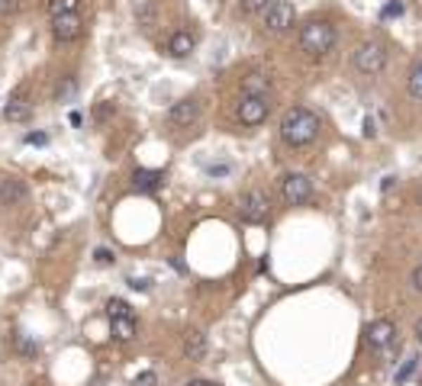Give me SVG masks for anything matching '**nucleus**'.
<instances>
[{"instance_id":"1","label":"nucleus","mask_w":422,"mask_h":386,"mask_svg":"<svg viewBox=\"0 0 422 386\" xmlns=\"http://www.w3.org/2000/svg\"><path fill=\"white\" fill-rule=\"evenodd\" d=\"M316 136H319V116H316L313 110H307V106L287 110L284 120H281V139H284L287 145L300 148V145H309Z\"/></svg>"},{"instance_id":"2","label":"nucleus","mask_w":422,"mask_h":386,"mask_svg":"<svg viewBox=\"0 0 422 386\" xmlns=\"http://www.w3.org/2000/svg\"><path fill=\"white\" fill-rule=\"evenodd\" d=\"M335 26L326 23V20H309L307 26H300V49L313 58L319 55H329L335 49Z\"/></svg>"},{"instance_id":"3","label":"nucleus","mask_w":422,"mask_h":386,"mask_svg":"<svg viewBox=\"0 0 422 386\" xmlns=\"http://www.w3.org/2000/svg\"><path fill=\"white\" fill-rule=\"evenodd\" d=\"M354 68H358L361 75H381V71L387 68V46L377 42V39L361 42L358 52H354Z\"/></svg>"},{"instance_id":"4","label":"nucleus","mask_w":422,"mask_h":386,"mask_svg":"<svg viewBox=\"0 0 422 386\" xmlns=\"http://www.w3.org/2000/svg\"><path fill=\"white\" fill-rule=\"evenodd\" d=\"M268 212H271V200L264 197V190H248V193H242V200H238V216L245 222L258 226V222L268 219Z\"/></svg>"},{"instance_id":"5","label":"nucleus","mask_w":422,"mask_h":386,"mask_svg":"<svg viewBox=\"0 0 422 386\" xmlns=\"http://www.w3.org/2000/svg\"><path fill=\"white\" fill-rule=\"evenodd\" d=\"M297 23V10H293L290 0H274L268 10H264V30L268 32H287Z\"/></svg>"},{"instance_id":"6","label":"nucleus","mask_w":422,"mask_h":386,"mask_svg":"<svg viewBox=\"0 0 422 386\" xmlns=\"http://www.w3.org/2000/svg\"><path fill=\"white\" fill-rule=\"evenodd\" d=\"M271 113L268 97H258V94H245L242 103H238V122L242 126H261Z\"/></svg>"},{"instance_id":"7","label":"nucleus","mask_w":422,"mask_h":386,"mask_svg":"<svg viewBox=\"0 0 422 386\" xmlns=\"http://www.w3.org/2000/svg\"><path fill=\"white\" fill-rule=\"evenodd\" d=\"M281 193H284V200L290 206H300L313 197V181H309L307 174H287L284 181H281Z\"/></svg>"},{"instance_id":"8","label":"nucleus","mask_w":422,"mask_h":386,"mask_svg":"<svg viewBox=\"0 0 422 386\" xmlns=\"http://www.w3.org/2000/svg\"><path fill=\"white\" fill-rule=\"evenodd\" d=\"M393 341H397V326H393L390 319L371 322V328H368V348L371 351H384V348H390Z\"/></svg>"},{"instance_id":"9","label":"nucleus","mask_w":422,"mask_h":386,"mask_svg":"<svg viewBox=\"0 0 422 386\" xmlns=\"http://www.w3.org/2000/svg\"><path fill=\"white\" fill-rule=\"evenodd\" d=\"M52 36L58 42H75L81 36V16L77 13H65V16H52Z\"/></svg>"},{"instance_id":"10","label":"nucleus","mask_w":422,"mask_h":386,"mask_svg":"<svg viewBox=\"0 0 422 386\" xmlns=\"http://www.w3.org/2000/svg\"><path fill=\"white\" fill-rule=\"evenodd\" d=\"M197 116H200V103L193 97L177 100V103L168 110V120L174 122V126H191V122H197Z\"/></svg>"},{"instance_id":"11","label":"nucleus","mask_w":422,"mask_h":386,"mask_svg":"<svg viewBox=\"0 0 422 386\" xmlns=\"http://www.w3.org/2000/svg\"><path fill=\"white\" fill-rule=\"evenodd\" d=\"M26 200V184L20 177H0V206H16Z\"/></svg>"},{"instance_id":"12","label":"nucleus","mask_w":422,"mask_h":386,"mask_svg":"<svg viewBox=\"0 0 422 386\" xmlns=\"http://www.w3.org/2000/svg\"><path fill=\"white\" fill-rule=\"evenodd\" d=\"M193 49H197V39H193V32H187V30H177L174 36L168 39V55L171 58H187Z\"/></svg>"},{"instance_id":"13","label":"nucleus","mask_w":422,"mask_h":386,"mask_svg":"<svg viewBox=\"0 0 422 386\" xmlns=\"http://www.w3.org/2000/svg\"><path fill=\"white\" fill-rule=\"evenodd\" d=\"M132 187L139 193H155V190L162 187V171H146V167H139L136 174H132Z\"/></svg>"},{"instance_id":"14","label":"nucleus","mask_w":422,"mask_h":386,"mask_svg":"<svg viewBox=\"0 0 422 386\" xmlns=\"http://www.w3.org/2000/svg\"><path fill=\"white\" fill-rule=\"evenodd\" d=\"M184 354H187V361H203V354H207V335L203 332H187L184 335Z\"/></svg>"},{"instance_id":"15","label":"nucleus","mask_w":422,"mask_h":386,"mask_svg":"<svg viewBox=\"0 0 422 386\" xmlns=\"http://www.w3.org/2000/svg\"><path fill=\"white\" fill-rule=\"evenodd\" d=\"M110 328H113L116 341H132V338H136V319H132V316L110 319Z\"/></svg>"},{"instance_id":"16","label":"nucleus","mask_w":422,"mask_h":386,"mask_svg":"<svg viewBox=\"0 0 422 386\" xmlns=\"http://www.w3.org/2000/svg\"><path fill=\"white\" fill-rule=\"evenodd\" d=\"M268 91H271V81L264 75H258V71L242 81V94H258V97H268Z\"/></svg>"},{"instance_id":"17","label":"nucleus","mask_w":422,"mask_h":386,"mask_svg":"<svg viewBox=\"0 0 422 386\" xmlns=\"http://www.w3.org/2000/svg\"><path fill=\"white\" fill-rule=\"evenodd\" d=\"M30 116V106H26V97L23 94H13V100L7 103V120L10 122H20Z\"/></svg>"},{"instance_id":"18","label":"nucleus","mask_w":422,"mask_h":386,"mask_svg":"<svg viewBox=\"0 0 422 386\" xmlns=\"http://www.w3.org/2000/svg\"><path fill=\"white\" fill-rule=\"evenodd\" d=\"M407 91L413 100H422V58L416 61L413 68H409V77H407Z\"/></svg>"},{"instance_id":"19","label":"nucleus","mask_w":422,"mask_h":386,"mask_svg":"<svg viewBox=\"0 0 422 386\" xmlns=\"http://www.w3.org/2000/svg\"><path fill=\"white\" fill-rule=\"evenodd\" d=\"M81 0H49V16H65V13H77Z\"/></svg>"},{"instance_id":"20","label":"nucleus","mask_w":422,"mask_h":386,"mask_svg":"<svg viewBox=\"0 0 422 386\" xmlns=\"http://www.w3.org/2000/svg\"><path fill=\"white\" fill-rule=\"evenodd\" d=\"M271 4H274V0H238L242 13H264Z\"/></svg>"},{"instance_id":"21","label":"nucleus","mask_w":422,"mask_h":386,"mask_svg":"<svg viewBox=\"0 0 422 386\" xmlns=\"http://www.w3.org/2000/svg\"><path fill=\"white\" fill-rule=\"evenodd\" d=\"M107 316H110V319L132 316V306H129V303H123V300H110V303H107Z\"/></svg>"},{"instance_id":"22","label":"nucleus","mask_w":422,"mask_h":386,"mask_svg":"<svg viewBox=\"0 0 422 386\" xmlns=\"http://www.w3.org/2000/svg\"><path fill=\"white\" fill-rule=\"evenodd\" d=\"M94 261H97L100 267H110V264H113V251H110V248H97V251H94Z\"/></svg>"},{"instance_id":"23","label":"nucleus","mask_w":422,"mask_h":386,"mask_svg":"<svg viewBox=\"0 0 422 386\" xmlns=\"http://www.w3.org/2000/svg\"><path fill=\"white\" fill-rule=\"evenodd\" d=\"M132 386H158V377H155V371H146L132 380Z\"/></svg>"},{"instance_id":"24","label":"nucleus","mask_w":422,"mask_h":386,"mask_svg":"<svg viewBox=\"0 0 422 386\" xmlns=\"http://www.w3.org/2000/svg\"><path fill=\"white\" fill-rule=\"evenodd\" d=\"M413 371H416V357H409V361L403 364V367H399V373H397V383H403V380H407Z\"/></svg>"},{"instance_id":"25","label":"nucleus","mask_w":422,"mask_h":386,"mask_svg":"<svg viewBox=\"0 0 422 386\" xmlns=\"http://www.w3.org/2000/svg\"><path fill=\"white\" fill-rule=\"evenodd\" d=\"M16 348H20V351H26V354H36V345H32L30 338H23V335L16 338Z\"/></svg>"},{"instance_id":"26","label":"nucleus","mask_w":422,"mask_h":386,"mask_svg":"<svg viewBox=\"0 0 422 386\" xmlns=\"http://www.w3.org/2000/svg\"><path fill=\"white\" fill-rule=\"evenodd\" d=\"M403 13V4H387L384 7V16H399Z\"/></svg>"},{"instance_id":"27","label":"nucleus","mask_w":422,"mask_h":386,"mask_svg":"<svg viewBox=\"0 0 422 386\" xmlns=\"http://www.w3.org/2000/svg\"><path fill=\"white\" fill-rule=\"evenodd\" d=\"M413 287H416V290H419V293H422V264H419V267H416V271H413Z\"/></svg>"},{"instance_id":"28","label":"nucleus","mask_w":422,"mask_h":386,"mask_svg":"<svg viewBox=\"0 0 422 386\" xmlns=\"http://www.w3.org/2000/svg\"><path fill=\"white\" fill-rule=\"evenodd\" d=\"M16 7V0H0V13H10Z\"/></svg>"},{"instance_id":"29","label":"nucleus","mask_w":422,"mask_h":386,"mask_svg":"<svg viewBox=\"0 0 422 386\" xmlns=\"http://www.w3.org/2000/svg\"><path fill=\"white\" fill-rule=\"evenodd\" d=\"M374 132H377V129H374V120L368 116V120H364V136H374Z\"/></svg>"},{"instance_id":"30","label":"nucleus","mask_w":422,"mask_h":386,"mask_svg":"<svg viewBox=\"0 0 422 386\" xmlns=\"http://www.w3.org/2000/svg\"><path fill=\"white\" fill-rule=\"evenodd\" d=\"M416 341H419V345H422V319H419V322H416Z\"/></svg>"},{"instance_id":"31","label":"nucleus","mask_w":422,"mask_h":386,"mask_svg":"<svg viewBox=\"0 0 422 386\" xmlns=\"http://www.w3.org/2000/svg\"><path fill=\"white\" fill-rule=\"evenodd\" d=\"M187 386H210V383H203V380H193V383H187Z\"/></svg>"},{"instance_id":"32","label":"nucleus","mask_w":422,"mask_h":386,"mask_svg":"<svg viewBox=\"0 0 422 386\" xmlns=\"http://www.w3.org/2000/svg\"><path fill=\"white\" fill-rule=\"evenodd\" d=\"M419 203H422V190H419Z\"/></svg>"}]
</instances>
